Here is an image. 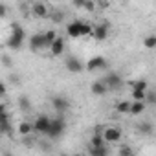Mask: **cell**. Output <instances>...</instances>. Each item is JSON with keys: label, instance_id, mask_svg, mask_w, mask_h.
<instances>
[{"label": "cell", "instance_id": "2e32d148", "mask_svg": "<svg viewBox=\"0 0 156 156\" xmlns=\"http://www.w3.org/2000/svg\"><path fill=\"white\" fill-rule=\"evenodd\" d=\"M31 132H33V123H30V121H20L19 123V134L20 136H28Z\"/></svg>", "mask_w": 156, "mask_h": 156}, {"label": "cell", "instance_id": "8d00e7d4", "mask_svg": "<svg viewBox=\"0 0 156 156\" xmlns=\"http://www.w3.org/2000/svg\"><path fill=\"white\" fill-rule=\"evenodd\" d=\"M42 2H50V0H42Z\"/></svg>", "mask_w": 156, "mask_h": 156}, {"label": "cell", "instance_id": "f1b7e54d", "mask_svg": "<svg viewBox=\"0 0 156 156\" xmlns=\"http://www.w3.org/2000/svg\"><path fill=\"white\" fill-rule=\"evenodd\" d=\"M143 101L154 105V103H156V94H154V92H145V99H143Z\"/></svg>", "mask_w": 156, "mask_h": 156}, {"label": "cell", "instance_id": "74e56055", "mask_svg": "<svg viewBox=\"0 0 156 156\" xmlns=\"http://www.w3.org/2000/svg\"><path fill=\"white\" fill-rule=\"evenodd\" d=\"M0 138H2V132H0Z\"/></svg>", "mask_w": 156, "mask_h": 156}, {"label": "cell", "instance_id": "ac0fdd59", "mask_svg": "<svg viewBox=\"0 0 156 156\" xmlns=\"http://www.w3.org/2000/svg\"><path fill=\"white\" fill-rule=\"evenodd\" d=\"M90 154H94V156H107L108 154V149L105 145H98V147H92L90 145Z\"/></svg>", "mask_w": 156, "mask_h": 156}, {"label": "cell", "instance_id": "7402d4cb", "mask_svg": "<svg viewBox=\"0 0 156 156\" xmlns=\"http://www.w3.org/2000/svg\"><path fill=\"white\" fill-rule=\"evenodd\" d=\"M145 92H147V90H140V88H132V94H130V98H132V101H143V99H145Z\"/></svg>", "mask_w": 156, "mask_h": 156}, {"label": "cell", "instance_id": "8992f818", "mask_svg": "<svg viewBox=\"0 0 156 156\" xmlns=\"http://www.w3.org/2000/svg\"><path fill=\"white\" fill-rule=\"evenodd\" d=\"M51 107H53L55 112L64 114V112L70 108V101H68L66 98H62V96H53V98H51Z\"/></svg>", "mask_w": 156, "mask_h": 156}, {"label": "cell", "instance_id": "d590c367", "mask_svg": "<svg viewBox=\"0 0 156 156\" xmlns=\"http://www.w3.org/2000/svg\"><path fill=\"white\" fill-rule=\"evenodd\" d=\"M103 129H105L103 125H98V127L94 129V134H101V132H103Z\"/></svg>", "mask_w": 156, "mask_h": 156}, {"label": "cell", "instance_id": "1f68e13d", "mask_svg": "<svg viewBox=\"0 0 156 156\" xmlns=\"http://www.w3.org/2000/svg\"><path fill=\"white\" fill-rule=\"evenodd\" d=\"M119 154H121V156H132L134 151H132L130 147H121V149H119Z\"/></svg>", "mask_w": 156, "mask_h": 156}, {"label": "cell", "instance_id": "52a82bcc", "mask_svg": "<svg viewBox=\"0 0 156 156\" xmlns=\"http://www.w3.org/2000/svg\"><path fill=\"white\" fill-rule=\"evenodd\" d=\"M103 83L108 87V90H116V88H119V87L123 85V79L119 77V73L110 72V73H107V77L103 79Z\"/></svg>", "mask_w": 156, "mask_h": 156}, {"label": "cell", "instance_id": "ba28073f", "mask_svg": "<svg viewBox=\"0 0 156 156\" xmlns=\"http://www.w3.org/2000/svg\"><path fill=\"white\" fill-rule=\"evenodd\" d=\"M28 41H30V50L31 51H41V50L46 48V42H44V35L42 33H35Z\"/></svg>", "mask_w": 156, "mask_h": 156}, {"label": "cell", "instance_id": "d6a6232c", "mask_svg": "<svg viewBox=\"0 0 156 156\" xmlns=\"http://www.w3.org/2000/svg\"><path fill=\"white\" fill-rule=\"evenodd\" d=\"M8 11H9V9H8V6L0 2V19H6V17H8Z\"/></svg>", "mask_w": 156, "mask_h": 156}, {"label": "cell", "instance_id": "836d02e7", "mask_svg": "<svg viewBox=\"0 0 156 156\" xmlns=\"http://www.w3.org/2000/svg\"><path fill=\"white\" fill-rule=\"evenodd\" d=\"M85 2H87V0H72V6H73V8H79V9H83Z\"/></svg>", "mask_w": 156, "mask_h": 156}, {"label": "cell", "instance_id": "6da1fadb", "mask_svg": "<svg viewBox=\"0 0 156 156\" xmlns=\"http://www.w3.org/2000/svg\"><path fill=\"white\" fill-rule=\"evenodd\" d=\"M92 24L88 22H81V20H73L66 26V33L70 39H81V37H88L92 35Z\"/></svg>", "mask_w": 156, "mask_h": 156}, {"label": "cell", "instance_id": "d6986e66", "mask_svg": "<svg viewBox=\"0 0 156 156\" xmlns=\"http://www.w3.org/2000/svg\"><path fill=\"white\" fill-rule=\"evenodd\" d=\"M19 107H20L24 112L31 110V101H30V98H28V96H20V98H19Z\"/></svg>", "mask_w": 156, "mask_h": 156}, {"label": "cell", "instance_id": "e575fe53", "mask_svg": "<svg viewBox=\"0 0 156 156\" xmlns=\"http://www.w3.org/2000/svg\"><path fill=\"white\" fill-rule=\"evenodd\" d=\"M6 92H8L6 83H4V81H0V98H4V96H6Z\"/></svg>", "mask_w": 156, "mask_h": 156}, {"label": "cell", "instance_id": "603a6c76", "mask_svg": "<svg viewBox=\"0 0 156 156\" xmlns=\"http://www.w3.org/2000/svg\"><path fill=\"white\" fill-rule=\"evenodd\" d=\"M129 108H130V101H119L116 105V112L119 114H129Z\"/></svg>", "mask_w": 156, "mask_h": 156}, {"label": "cell", "instance_id": "8fae6325", "mask_svg": "<svg viewBox=\"0 0 156 156\" xmlns=\"http://www.w3.org/2000/svg\"><path fill=\"white\" fill-rule=\"evenodd\" d=\"M108 31H110V26H108L107 22H103V24H98V26L92 30V35H94L96 41H105V39L108 37Z\"/></svg>", "mask_w": 156, "mask_h": 156}, {"label": "cell", "instance_id": "4fadbf2b", "mask_svg": "<svg viewBox=\"0 0 156 156\" xmlns=\"http://www.w3.org/2000/svg\"><path fill=\"white\" fill-rule=\"evenodd\" d=\"M48 125H50V118H48V116H39V118L33 121V130H37V132H41V134H46Z\"/></svg>", "mask_w": 156, "mask_h": 156}, {"label": "cell", "instance_id": "9a60e30c", "mask_svg": "<svg viewBox=\"0 0 156 156\" xmlns=\"http://www.w3.org/2000/svg\"><path fill=\"white\" fill-rule=\"evenodd\" d=\"M143 110H145V101H132V103H130V108H129V114L140 116Z\"/></svg>", "mask_w": 156, "mask_h": 156}, {"label": "cell", "instance_id": "4dcf8cb0", "mask_svg": "<svg viewBox=\"0 0 156 156\" xmlns=\"http://www.w3.org/2000/svg\"><path fill=\"white\" fill-rule=\"evenodd\" d=\"M83 9H87V11H96V2H94V0H87L85 6H83Z\"/></svg>", "mask_w": 156, "mask_h": 156}, {"label": "cell", "instance_id": "5b68a950", "mask_svg": "<svg viewBox=\"0 0 156 156\" xmlns=\"http://www.w3.org/2000/svg\"><path fill=\"white\" fill-rule=\"evenodd\" d=\"M103 68H107V59L101 55L88 59V62L85 64V70H88V72H96V70H103Z\"/></svg>", "mask_w": 156, "mask_h": 156}, {"label": "cell", "instance_id": "9c48e42d", "mask_svg": "<svg viewBox=\"0 0 156 156\" xmlns=\"http://www.w3.org/2000/svg\"><path fill=\"white\" fill-rule=\"evenodd\" d=\"M64 64H66L68 72H72V73H79V72H83V62L77 59V57H73V55H68L66 61H64Z\"/></svg>", "mask_w": 156, "mask_h": 156}, {"label": "cell", "instance_id": "30bf717a", "mask_svg": "<svg viewBox=\"0 0 156 156\" xmlns=\"http://www.w3.org/2000/svg\"><path fill=\"white\" fill-rule=\"evenodd\" d=\"M64 46H66V44H64V39L57 35V37L53 39V42H51L48 48H50V51H51V55H53V57H59V55H62V53H64Z\"/></svg>", "mask_w": 156, "mask_h": 156}, {"label": "cell", "instance_id": "cb8c5ba5", "mask_svg": "<svg viewBox=\"0 0 156 156\" xmlns=\"http://www.w3.org/2000/svg\"><path fill=\"white\" fill-rule=\"evenodd\" d=\"M138 130H140L141 134H152V132H154V129H152V125H151L149 121L140 123V125H138Z\"/></svg>", "mask_w": 156, "mask_h": 156}, {"label": "cell", "instance_id": "3957f363", "mask_svg": "<svg viewBox=\"0 0 156 156\" xmlns=\"http://www.w3.org/2000/svg\"><path fill=\"white\" fill-rule=\"evenodd\" d=\"M64 130H66V121H64L62 118H53V119H50V125H48L46 136L57 140V138H61V136L64 134Z\"/></svg>", "mask_w": 156, "mask_h": 156}, {"label": "cell", "instance_id": "44dd1931", "mask_svg": "<svg viewBox=\"0 0 156 156\" xmlns=\"http://www.w3.org/2000/svg\"><path fill=\"white\" fill-rule=\"evenodd\" d=\"M42 35H44V42H46V48H48V46L53 42V39L57 37V31H55V30H48V31H44Z\"/></svg>", "mask_w": 156, "mask_h": 156}, {"label": "cell", "instance_id": "277c9868", "mask_svg": "<svg viewBox=\"0 0 156 156\" xmlns=\"http://www.w3.org/2000/svg\"><path fill=\"white\" fill-rule=\"evenodd\" d=\"M101 136H103L105 143H116V141L121 140V130L118 127H105L103 132H101Z\"/></svg>", "mask_w": 156, "mask_h": 156}, {"label": "cell", "instance_id": "83f0119b", "mask_svg": "<svg viewBox=\"0 0 156 156\" xmlns=\"http://www.w3.org/2000/svg\"><path fill=\"white\" fill-rule=\"evenodd\" d=\"M0 62H2L4 68H11V66H13V59H11L8 53H4L2 57H0Z\"/></svg>", "mask_w": 156, "mask_h": 156}, {"label": "cell", "instance_id": "d4e9b609", "mask_svg": "<svg viewBox=\"0 0 156 156\" xmlns=\"http://www.w3.org/2000/svg\"><path fill=\"white\" fill-rule=\"evenodd\" d=\"M143 44H145L147 50H154L156 48V35H147L145 41H143Z\"/></svg>", "mask_w": 156, "mask_h": 156}, {"label": "cell", "instance_id": "7c38bea8", "mask_svg": "<svg viewBox=\"0 0 156 156\" xmlns=\"http://www.w3.org/2000/svg\"><path fill=\"white\" fill-rule=\"evenodd\" d=\"M31 13H33L35 17H41V19H44V17H48L50 9H48L46 2H42V0H39V2H35V4L31 6Z\"/></svg>", "mask_w": 156, "mask_h": 156}, {"label": "cell", "instance_id": "4316f807", "mask_svg": "<svg viewBox=\"0 0 156 156\" xmlns=\"http://www.w3.org/2000/svg\"><path fill=\"white\" fill-rule=\"evenodd\" d=\"M90 145H92V147L105 145V140H103V136H101V134H94V136L90 138Z\"/></svg>", "mask_w": 156, "mask_h": 156}, {"label": "cell", "instance_id": "5bb4252c", "mask_svg": "<svg viewBox=\"0 0 156 156\" xmlns=\"http://www.w3.org/2000/svg\"><path fill=\"white\" fill-rule=\"evenodd\" d=\"M90 90H92L94 96H105V94L108 92V87H107V85L103 83V79H101V81H94L92 87H90Z\"/></svg>", "mask_w": 156, "mask_h": 156}, {"label": "cell", "instance_id": "f546056e", "mask_svg": "<svg viewBox=\"0 0 156 156\" xmlns=\"http://www.w3.org/2000/svg\"><path fill=\"white\" fill-rule=\"evenodd\" d=\"M8 81H9L11 85H20V75H17V73H9Z\"/></svg>", "mask_w": 156, "mask_h": 156}, {"label": "cell", "instance_id": "ffe728a7", "mask_svg": "<svg viewBox=\"0 0 156 156\" xmlns=\"http://www.w3.org/2000/svg\"><path fill=\"white\" fill-rule=\"evenodd\" d=\"M11 119H6V121H0V132H2V136H9L11 134Z\"/></svg>", "mask_w": 156, "mask_h": 156}, {"label": "cell", "instance_id": "484cf974", "mask_svg": "<svg viewBox=\"0 0 156 156\" xmlns=\"http://www.w3.org/2000/svg\"><path fill=\"white\" fill-rule=\"evenodd\" d=\"M130 87L132 88H140V90H147L149 88V83L145 79H140V81H130Z\"/></svg>", "mask_w": 156, "mask_h": 156}, {"label": "cell", "instance_id": "e0dca14e", "mask_svg": "<svg viewBox=\"0 0 156 156\" xmlns=\"http://www.w3.org/2000/svg\"><path fill=\"white\" fill-rule=\"evenodd\" d=\"M48 17L51 19V22H53V24H61V22L64 20V13H62V11H59V9L50 11V13H48Z\"/></svg>", "mask_w": 156, "mask_h": 156}, {"label": "cell", "instance_id": "7a4b0ae2", "mask_svg": "<svg viewBox=\"0 0 156 156\" xmlns=\"http://www.w3.org/2000/svg\"><path fill=\"white\" fill-rule=\"evenodd\" d=\"M26 39V31L19 22H11V35L8 39V48L9 50H20Z\"/></svg>", "mask_w": 156, "mask_h": 156}]
</instances>
